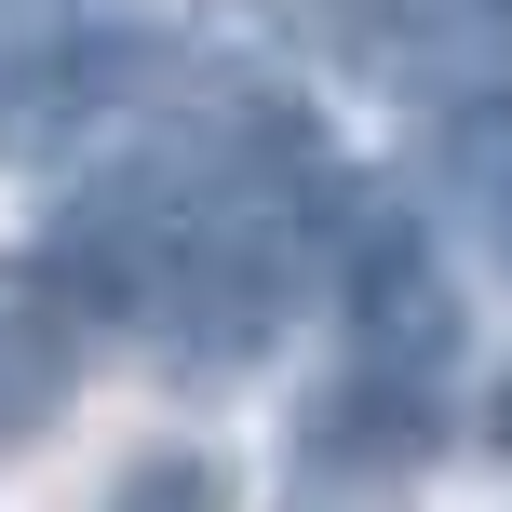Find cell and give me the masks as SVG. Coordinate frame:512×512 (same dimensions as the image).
I'll return each instance as SVG.
<instances>
[{"label": "cell", "mask_w": 512, "mask_h": 512, "mask_svg": "<svg viewBox=\"0 0 512 512\" xmlns=\"http://www.w3.org/2000/svg\"><path fill=\"white\" fill-rule=\"evenodd\" d=\"M81 391V297L41 256H0V459L41 445Z\"/></svg>", "instance_id": "3957f363"}, {"label": "cell", "mask_w": 512, "mask_h": 512, "mask_svg": "<svg viewBox=\"0 0 512 512\" xmlns=\"http://www.w3.org/2000/svg\"><path fill=\"white\" fill-rule=\"evenodd\" d=\"M337 297H351V391L432 405L445 351H459V283L432 270V243H418L405 216H378V230L351 243V270H337Z\"/></svg>", "instance_id": "6da1fadb"}, {"label": "cell", "mask_w": 512, "mask_h": 512, "mask_svg": "<svg viewBox=\"0 0 512 512\" xmlns=\"http://www.w3.org/2000/svg\"><path fill=\"white\" fill-rule=\"evenodd\" d=\"M418 27H445V41H499L512 54V0H405Z\"/></svg>", "instance_id": "5b68a950"}, {"label": "cell", "mask_w": 512, "mask_h": 512, "mask_svg": "<svg viewBox=\"0 0 512 512\" xmlns=\"http://www.w3.org/2000/svg\"><path fill=\"white\" fill-rule=\"evenodd\" d=\"M149 68H162V41H135V27H108V41H27V54H0V149H14V162H68L108 108L149 95Z\"/></svg>", "instance_id": "7a4b0ae2"}, {"label": "cell", "mask_w": 512, "mask_h": 512, "mask_svg": "<svg viewBox=\"0 0 512 512\" xmlns=\"http://www.w3.org/2000/svg\"><path fill=\"white\" fill-rule=\"evenodd\" d=\"M108 512H230V472L176 445V459H135L122 486H108Z\"/></svg>", "instance_id": "277c9868"}]
</instances>
